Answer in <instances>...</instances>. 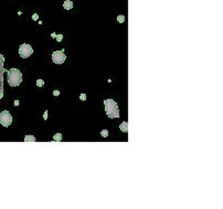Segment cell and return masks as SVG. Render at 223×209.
I'll list each match as a JSON object with an SVG mask.
<instances>
[{"mask_svg": "<svg viewBox=\"0 0 223 209\" xmlns=\"http://www.w3.org/2000/svg\"><path fill=\"white\" fill-rule=\"evenodd\" d=\"M7 72V81L11 87H18L22 83V73L18 68H10Z\"/></svg>", "mask_w": 223, "mask_h": 209, "instance_id": "cell-1", "label": "cell"}, {"mask_svg": "<svg viewBox=\"0 0 223 209\" xmlns=\"http://www.w3.org/2000/svg\"><path fill=\"white\" fill-rule=\"evenodd\" d=\"M104 107H105V113L108 118H119V108L118 105L114 99H105L103 101Z\"/></svg>", "mask_w": 223, "mask_h": 209, "instance_id": "cell-2", "label": "cell"}, {"mask_svg": "<svg viewBox=\"0 0 223 209\" xmlns=\"http://www.w3.org/2000/svg\"><path fill=\"white\" fill-rule=\"evenodd\" d=\"M19 54L22 58H28L30 57L31 55L33 54V48L30 44H27V43H23V44L20 45L19 48Z\"/></svg>", "mask_w": 223, "mask_h": 209, "instance_id": "cell-3", "label": "cell"}, {"mask_svg": "<svg viewBox=\"0 0 223 209\" xmlns=\"http://www.w3.org/2000/svg\"><path fill=\"white\" fill-rule=\"evenodd\" d=\"M66 60V55L64 54V50H61V51H55L52 53V62L54 64L61 65L63 64Z\"/></svg>", "mask_w": 223, "mask_h": 209, "instance_id": "cell-4", "label": "cell"}, {"mask_svg": "<svg viewBox=\"0 0 223 209\" xmlns=\"http://www.w3.org/2000/svg\"><path fill=\"white\" fill-rule=\"evenodd\" d=\"M0 123L5 128H8L12 123V117H11V115H10L8 110H3L2 112L0 113Z\"/></svg>", "mask_w": 223, "mask_h": 209, "instance_id": "cell-5", "label": "cell"}, {"mask_svg": "<svg viewBox=\"0 0 223 209\" xmlns=\"http://www.w3.org/2000/svg\"><path fill=\"white\" fill-rule=\"evenodd\" d=\"M3 63H5V57L2 54H0V98L3 97V74L6 73Z\"/></svg>", "mask_w": 223, "mask_h": 209, "instance_id": "cell-6", "label": "cell"}, {"mask_svg": "<svg viewBox=\"0 0 223 209\" xmlns=\"http://www.w3.org/2000/svg\"><path fill=\"white\" fill-rule=\"evenodd\" d=\"M63 8L65 10H71L73 8V2H72L71 0H65L64 2H63Z\"/></svg>", "mask_w": 223, "mask_h": 209, "instance_id": "cell-7", "label": "cell"}, {"mask_svg": "<svg viewBox=\"0 0 223 209\" xmlns=\"http://www.w3.org/2000/svg\"><path fill=\"white\" fill-rule=\"evenodd\" d=\"M23 141H24V143H29V142H36L37 139H36V137H34V135L28 134V135H26V137H24V140H23Z\"/></svg>", "mask_w": 223, "mask_h": 209, "instance_id": "cell-8", "label": "cell"}, {"mask_svg": "<svg viewBox=\"0 0 223 209\" xmlns=\"http://www.w3.org/2000/svg\"><path fill=\"white\" fill-rule=\"evenodd\" d=\"M119 128L123 132L127 133V132H128V122H127V121H123V122L119 124Z\"/></svg>", "mask_w": 223, "mask_h": 209, "instance_id": "cell-9", "label": "cell"}, {"mask_svg": "<svg viewBox=\"0 0 223 209\" xmlns=\"http://www.w3.org/2000/svg\"><path fill=\"white\" fill-rule=\"evenodd\" d=\"M53 141L61 142L62 141V134H61V133H55V134L53 135Z\"/></svg>", "mask_w": 223, "mask_h": 209, "instance_id": "cell-10", "label": "cell"}, {"mask_svg": "<svg viewBox=\"0 0 223 209\" xmlns=\"http://www.w3.org/2000/svg\"><path fill=\"white\" fill-rule=\"evenodd\" d=\"M108 133H110V132H108V130H106V129L100 131V135H102L103 138H107V137H108Z\"/></svg>", "mask_w": 223, "mask_h": 209, "instance_id": "cell-11", "label": "cell"}, {"mask_svg": "<svg viewBox=\"0 0 223 209\" xmlns=\"http://www.w3.org/2000/svg\"><path fill=\"white\" fill-rule=\"evenodd\" d=\"M117 21L119 23H123L125 21V16H118L117 17Z\"/></svg>", "mask_w": 223, "mask_h": 209, "instance_id": "cell-12", "label": "cell"}, {"mask_svg": "<svg viewBox=\"0 0 223 209\" xmlns=\"http://www.w3.org/2000/svg\"><path fill=\"white\" fill-rule=\"evenodd\" d=\"M43 85H44V81H43L42 79H38V81H37V86L38 87H42Z\"/></svg>", "mask_w": 223, "mask_h": 209, "instance_id": "cell-13", "label": "cell"}, {"mask_svg": "<svg viewBox=\"0 0 223 209\" xmlns=\"http://www.w3.org/2000/svg\"><path fill=\"white\" fill-rule=\"evenodd\" d=\"M55 39H56V41L58 42H61L62 40H63V34H56Z\"/></svg>", "mask_w": 223, "mask_h": 209, "instance_id": "cell-14", "label": "cell"}, {"mask_svg": "<svg viewBox=\"0 0 223 209\" xmlns=\"http://www.w3.org/2000/svg\"><path fill=\"white\" fill-rule=\"evenodd\" d=\"M80 99H81L82 101H85V100H86V95H85V94H81V95H80Z\"/></svg>", "mask_w": 223, "mask_h": 209, "instance_id": "cell-15", "label": "cell"}, {"mask_svg": "<svg viewBox=\"0 0 223 209\" xmlns=\"http://www.w3.org/2000/svg\"><path fill=\"white\" fill-rule=\"evenodd\" d=\"M53 96L55 97L60 96V90H53Z\"/></svg>", "mask_w": 223, "mask_h": 209, "instance_id": "cell-16", "label": "cell"}, {"mask_svg": "<svg viewBox=\"0 0 223 209\" xmlns=\"http://www.w3.org/2000/svg\"><path fill=\"white\" fill-rule=\"evenodd\" d=\"M38 19H39L38 13H34V14H32V20H38Z\"/></svg>", "mask_w": 223, "mask_h": 209, "instance_id": "cell-17", "label": "cell"}, {"mask_svg": "<svg viewBox=\"0 0 223 209\" xmlns=\"http://www.w3.org/2000/svg\"><path fill=\"white\" fill-rule=\"evenodd\" d=\"M43 119H44V120H48V110H45L44 115H43Z\"/></svg>", "mask_w": 223, "mask_h": 209, "instance_id": "cell-18", "label": "cell"}, {"mask_svg": "<svg viewBox=\"0 0 223 209\" xmlns=\"http://www.w3.org/2000/svg\"><path fill=\"white\" fill-rule=\"evenodd\" d=\"M19 100H14V106H19Z\"/></svg>", "mask_w": 223, "mask_h": 209, "instance_id": "cell-19", "label": "cell"}, {"mask_svg": "<svg viewBox=\"0 0 223 209\" xmlns=\"http://www.w3.org/2000/svg\"><path fill=\"white\" fill-rule=\"evenodd\" d=\"M51 36H52V38H55V36H56V33H52Z\"/></svg>", "mask_w": 223, "mask_h": 209, "instance_id": "cell-20", "label": "cell"}]
</instances>
